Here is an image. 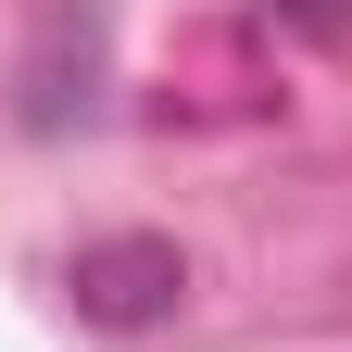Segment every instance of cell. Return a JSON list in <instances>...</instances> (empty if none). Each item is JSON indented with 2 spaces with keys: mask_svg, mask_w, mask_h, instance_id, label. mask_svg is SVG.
<instances>
[{
  "mask_svg": "<svg viewBox=\"0 0 352 352\" xmlns=\"http://www.w3.org/2000/svg\"><path fill=\"white\" fill-rule=\"evenodd\" d=\"M63 302H76V327H101V340H151V327H176V302H189V252H176L164 227L76 239Z\"/></svg>",
  "mask_w": 352,
  "mask_h": 352,
  "instance_id": "obj_2",
  "label": "cell"
},
{
  "mask_svg": "<svg viewBox=\"0 0 352 352\" xmlns=\"http://www.w3.org/2000/svg\"><path fill=\"white\" fill-rule=\"evenodd\" d=\"M113 101V0H38L25 51H13V126L25 139H76Z\"/></svg>",
  "mask_w": 352,
  "mask_h": 352,
  "instance_id": "obj_1",
  "label": "cell"
},
{
  "mask_svg": "<svg viewBox=\"0 0 352 352\" xmlns=\"http://www.w3.org/2000/svg\"><path fill=\"white\" fill-rule=\"evenodd\" d=\"M264 25L302 38V51H340V38H352V0H264Z\"/></svg>",
  "mask_w": 352,
  "mask_h": 352,
  "instance_id": "obj_3",
  "label": "cell"
}]
</instances>
